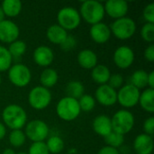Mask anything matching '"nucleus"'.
I'll use <instances>...</instances> for the list:
<instances>
[{
  "label": "nucleus",
  "mask_w": 154,
  "mask_h": 154,
  "mask_svg": "<svg viewBox=\"0 0 154 154\" xmlns=\"http://www.w3.org/2000/svg\"><path fill=\"white\" fill-rule=\"evenodd\" d=\"M77 45V40L76 38H74L72 35L68 34L67 38L63 41V42L60 45L61 50L64 51H70L71 50H73Z\"/></svg>",
  "instance_id": "36"
},
{
  "label": "nucleus",
  "mask_w": 154,
  "mask_h": 154,
  "mask_svg": "<svg viewBox=\"0 0 154 154\" xmlns=\"http://www.w3.org/2000/svg\"><path fill=\"white\" fill-rule=\"evenodd\" d=\"M2 154H16V152H14V150H13L11 148H6L3 151Z\"/></svg>",
  "instance_id": "43"
},
{
  "label": "nucleus",
  "mask_w": 154,
  "mask_h": 154,
  "mask_svg": "<svg viewBox=\"0 0 154 154\" xmlns=\"http://www.w3.org/2000/svg\"><path fill=\"white\" fill-rule=\"evenodd\" d=\"M134 52L129 46H120L118 47L113 56V60L116 67L121 69H125L130 68L134 61Z\"/></svg>",
  "instance_id": "11"
},
{
  "label": "nucleus",
  "mask_w": 154,
  "mask_h": 154,
  "mask_svg": "<svg viewBox=\"0 0 154 154\" xmlns=\"http://www.w3.org/2000/svg\"><path fill=\"white\" fill-rule=\"evenodd\" d=\"M97 154H120V152L118 149L106 145L98 151Z\"/></svg>",
  "instance_id": "40"
},
{
  "label": "nucleus",
  "mask_w": 154,
  "mask_h": 154,
  "mask_svg": "<svg viewBox=\"0 0 154 154\" xmlns=\"http://www.w3.org/2000/svg\"><path fill=\"white\" fill-rule=\"evenodd\" d=\"M111 34L119 40H128L134 36L136 32L135 22L127 16L116 19L110 26Z\"/></svg>",
  "instance_id": "5"
},
{
  "label": "nucleus",
  "mask_w": 154,
  "mask_h": 154,
  "mask_svg": "<svg viewBox=\"0 0 154 154\" xmlns=\"http://www.w3.org/2000/svg\"><path fill=\"white\" fill-rule=\"evenodd\" d=\"M95 99L104 106H112L117 103V91L107 84L101 85L95 92Z\"/></svg>",
  "instance_id": "12"
},
{
  "label": "nucleus",
  "mask_w": 154,
  "mask_h": 154,
  "mask_svg": "<svg viewBox=\"0 0 154 154\" xmlns=\"http://www.w3.org/2000/svg\"><path fill=\"white\" fill-rule=\"evenodd\" d=\"M134 150L136 154H152L153 151V138L145 134L137 135L134 141Z\"/></svg>",
  "instance_id": "17"
},
{
  "label": "nucleus",
  "mask_w": 154,
  "mask_h": 154,
  "mask_svg": "<svg viewBox=\"0 0 154 154\" xmlns=\"http://www.w3.org/2000/svg\"><path fill=\"white\" fill-rule=\"evenodd\" d=\"M1 82H2V78H1V76H0V85H1Z\"/></svg>",
  "instance_id": "46"
},
{
  "label": "nucleus",
  "mask_w": 154,
  "mask_h": 154,
  "mask_svg": "<svg viewBox=\"0 0 154 154\" xmlns=\"http://www.w3.org/2000/svg\"><path fill=\"white\" fill-rule=\"evenodd\" d=\"M111 123L114 132L125 135L133 130L135 119L132 112L126 109H121L115 113L111 118Z\"/></svg>",
  "instance_id": "4"
},
{
  "label": "nucleus",
  "mask_w": 154,
  "mask_h": 154,
  "mask_svg": "<svg viewBox=\"0 0 154 154\" xmlns=\"http://www.w3.org/2000/svg\"><path fill=\"white\" fill-rule=\"evenodd\" d=\"M2 119L5 125L12 130H21L27 124V114L19 105L6 106L2 112Z\"/></svg>",
  "instance_id": "1"
},
{
  "label": "nucleus",
  "mask_w": 154,
  "mask_h": 154,
  "mask_svg": "<svg viewBox=\"0 0 154 154\" xmlns=\"http://www.w3.org/2000/svg\"><path fill=\"white\" fill-rule=\"evenodd\" d=\"M80 112L78 100L67 96L62 97L56 106V114L63 121L70 122L77 119Z\"/></svg>",
  "instance_id": "3"
},
{
  "label": "nucleus",
  "mask_w": 154,
  "mask_h": 154,
  "mask_svg": "<svg viewBox=\"0 0 154 154\" xmlns=\"http://www.w3.org/2000/svg\"><path fill=\"white\" fill-rule=\"evenodd\" d=\"M85 88L84 85L78 80H72L69 81L67 86H66V93L67 97L75 98V99H79L83 95H84Z\"/></svg>",
  "instance_id": "25"
},
{
  "label": "nucleus",
  "mask_w": 154,
  "mask_h": 154,
  "mask_svg": "<svg viewBox=\"0 0 154 154\" xmlns=\"http://www.w3.org/2000/svg\"><path fill=\"white\" fill-rule=\"evenodd\" d=\"M141 92L131 84L123 86L117 92V102L125 108H131L139 103Z\"/></svg>",
  "instance_id": "10"
},
{
  "label": "nucleus",
  "mask_w": 154,
  "mask_h": 154,
  "mask_svg": "<svg viewBox=\"0 0 154 154\" xmlns=\"http://www.w3.org/2000/svg\"><path fill=\"white\" fill-rule=\"evenodd\" d=\"M16 154H28V153H26V152H17Z\"/></svg>",
  "instance_id": "45"
},
{
  "label": "nucleus",
  "mask_w": 154,
  "mask_h": 154,
  "mask_svg": "<svg viewBox=\"0 0 154 154\" xmlns=\"http://www.w3.org/2000/svg\"><path fill=\"white\" fill-rule=\"evenodd\" d=\"M50 129L48 125L40 119H34L25 125L24 134L32 143L44 142L49 136Z\"/></svg>",
  "instance_id": "8"
},
{
  "label": "nucleus",
  "mask_w": 154,
  "mask_h": 154,
  "mask_svg": "<svg viewBox=\"0 0 154 154\" xmlns=\"http://www.w3.org/2000/svg\"><path fill=\"white\" fill-rule=\"evenodd\" d=\"M143 15L147 23H154V3H150L144 7Z\"/></svg>",
  "instance_id": "37"
},
{
  "label": "nucleus",
  "mask_w": 154,
  "mask_h": 154,
  "mask_svg": "<svg viewBox=\"0 0 154 154\" xmlns=\"http://www.w3.org/2000/svg\"><path fill=\"white\" fill-rule=\"evenodd\" d=\"M89 34L91 39L98 44H104L107 42L111 37V31L110 27L100 22L98 23L91 25L89 29Z\"/></svg>",
  "instance_id": "15"
},
{
  "label": "nucleus",
  "mask_w": 154,
  "mask_h": 154,
  "mask_svg": "<svg viewBox=\"0 0 154 154\" xmlns=\"http://www.w3.org/2000/svg\"><path fill=\"white\" fill-rule=\"evenodd\" d=\"M79 107L81 111L84 112H90L95 108L96 106V99L94 97L90 95L84 94L79 99H78Z\"/></svg>",
  "instance_id": "32"
},
{
  "label": "nucleus",
  "mask_w": 154,
  "mask_h": 154,
  "mask_svg": "<svg viewBox=\"0 0 154 154\" xmlns=\"http://www.w3.org/2000/svg\"><path fill=\"white\" fill-rule=\"evenodd\" d=\"M51 93L48 88L42 86L32 88L28 95L29 105L35 110H43L51 102Z\"/></svg>",
  "instance_id": "7"
},
{
  "label": "nucleus",
  "mask_w": 154,
  "mask_h": 154,
  "mask_svg": "<svg viewBox=\"0 0 154 154\" xmlns=\"http://www.w3.org/2000/svg\"><path fill=\"white\" fill-rule=\"evenodd\" d=\"M147 86L149 87V88L154 89V71H151L150 73H148Z\"/></svg>",
  "instance_id": "41"
},
{
  "label": "nucleus",
  "mask_w": 154,
  "mask_h": 154,
  "mask_svg": "<svg viewBox=\"0 0 154 154\" xmlns=\"http://www.w3.org/2000/svg\"><path fill=\"white\" fill-rule=\"evenodd\" d=\"M143 56L145 58L146 60H148L149 62H153L154 61V45L152 43L150 44L143 52Z\"/></svg>",
  "instance_id": "39"
},
{
  "label": "nucleus",
  "mask_w": 154,
  "mask_h": 154,
  "mask_svg": "<svg viewBox=\"0 0 154 154\" xmlns=\"http://www.w3.org/2000/svg\"><path fill=\"white\" fill-rule=\"evenodd\" d=\"M28 154H50L45 142L32 143L29 147Z\"/></svg>",
  "instance_id": "34"
},
{
  "label": "nucleus",
  "mask_w": 154,
  "mask_h": 154,
  "mask_svg": "<svg viewBox=\"0 0 154 154\" xmlns=\"http://www.w3.org/2000/svg\"><path fill=\"white\" fill-rule=\"evenodd\" d=\"M147 79L148 73L144 69H137L131 76V85L140 90L147 87Z\"/></svg>",
  "instance_id": "26"
},
{
  "label": "nucleus",
  "mask_w": 154,
  "mask_h": 154,
  "mask_svg": "<svg viewBox=\"0 0 154 154\" xmlns=\"http://www.w3.org/2000/svg\"><path fill=\"white\" fill-rule=\"evenodd\" d=\"M92 127L94 132L102 137L106 136L113 131L111 118L106 115H99L95 117L93 120Z\"/></svg>",
  "instance_id": "18"
},
{
  "label": "nucleus",
  "mask_w": 154,
  "mask_h": 154,
  "mask_svg": "<svg viewBox=\"0 0 154 154\" xmlns=\"http://www.w3.org/2000/svg\"><path fill=\"white\" fill-rule=\"evenodd\" d=\"M8 71V79L10 82L17 87L23 88L29 85L32 79V72L30 69L22 63H16L12 65Z\"/></svg>",
  "instance_id": "9"
},
{
  "label": "nucleus",
  "mask_w": 154,
  "mask_h": 154,
  "mask_svg": "<svg viewBox=\"0 0 154 154\" xmlns=\"http://www.w3.org/2000/svg\"><path fill=\"white\" fill-rule=\"evenodd\" d=\"M1 7L5 16L13 18L19 15L22 11L23 4L20 0H5L2 2Z\"/></svg>",
  "instance_id": "23"
},
{
  "label": "nucleus",
  "mask_w": 154,
  "mask_h": 154,
  "mask_svg": "<svg viewBox=\"0 0 154 154\" xmlns=\"http://www.w3.org/2000/svg\"><path fill=\"white\" fill-rule=\"evenodd\" d=\"M107 85L115 90L120 89L124 85V78L121 74H111Z\"/></svg>",
  "instance_id": "35"
},
{
  "label": "nucleus",
  "mask_w": 154,
  "mask_h": 154,
  "mask_svg": "<svg viewBox=\"0 0 154 154\" xmlns=\"http://www.w3.org/2000/svg\"><path fill=\"white\" fill-rule=\"evenodd\" d=\"M20 29L18 25L11 20H3L0 22V42L11 43L18 40Z\"/></svg>",
  "instance_id": "14"
},
{
  "label": "nucleus",
  "mask_w": 154,
  "mask_h": 154,
  "mask_svg": "<svg viewBox=\"0 0 154 154\" xmlns=\"http://www.w3.org/2000/svg\"><path fill=\"white\" fill-rule=\"evenodd\" d=\"M59 80V74L56 69L51 68H46L40 76V81L42 87L45 88H53Z\"/></svg>",
  "instance_id": "22"
},
{
  "label": "nucleus",
  "mask_w": 154,
  "mask_h": 154,
  "mask_svg": "<svg viewBox=\"0 0 154 154\" xmlns=\"http://www.w3.org/2000/svg\"><path fill=\"white\" fill-rule=\"evenodd\" d=\"M105 142L107 146L118 149L123 146L125 143V135H122L120 134H117L114 131H112L110 134H108L106 136L104 137Z\"/></svg>",
  "instance_id": "29"
},
{
  "label": "nucleus",
  "mask_w": 154,
  "mask_h": 154,
  "mask_svg": "<svg viewBox=\"0 0 154 154\" xmlns=\"http://www.w3.org/2000/svg\"><path fill=\"white\" fill-rule=\"evenodd\" d=\"M46 36L51 43L60 45L67 38L68 32L60 27L59 24H52L47 29Z\"/></svg>",
  "instance_id": "20"
},
{
  "label": "nucleus",
  "mask_w": 154,
  "mask_h": 154,
  "mask_svg": "<svg viewBox=\"0 0 154 154\" xmlns=\"http://www.w3.org/2000/svg\"><path fill=\"white\" fill-rule=\"evenodd\" d=\"M141 36L146 42H153L154 41V23H146L141 29Z\"/></svg>",
  "instance_id": "33"
},
{
  "label": "nucleus",
  "mask_w": 154,
  "mask_h": 154,
  "mask_svg": "<svg viewBox=\"0 0 154 154\" xmlns=\"http://www.w3.org/2000/svg\"><path fill=\"white\" fill-rule=\"evenodd\" d=\"M45 143L50 153L58 154L61 152L64 149L63 140L60 136H57V135L49 137Z\"/></svg>",
  "instance_id": "28"
},
{
  "label": "nucleus",
  "mask_w": 154,
  "mask_h": 154,
  "mask_svg": "<svg viewBox=\"0 0 154 154\" xmlns=\"http://www.w3.org/2000/svg\"><path fill=\"white\" fill-rule=\"evenodd\" d=\"M105 14L115 20L126 16L129 5L125 0H108L104 5Z\"/></svg>",
  "instance_id": "13"
},
{
  "label": "nucleus",
  "mask_w": 154,
  "mask_h": 154,
  "mask_svg": "<svg viewBox=\"0 0 154 154\" xmlns=\"http://www.w3.org/2000/svg\"><path fill=\"white\" fill-rule=\"evenodd\" d=\"M33 60L41 67H49L54 60L52 50L46 45H41L33 51Z\"/></svg>",
  "instance_id": "16"
},
{
  "label": "nucleus",
  "mask_w": 154,
  "mask_h": 154,
  "mask_svg": "<svg viewBox=\"0 0 154 154\" xmlns=\"http://www.w3.org/2000/svg\"><path fill=\"white\" fill-rule=\"evenodd\" d=\"M110 76H111V71L108 69V67L102 64H97L96 67L92 69L91 71V78L93 81L100 86L107 84Z\"/></svg>",
  "instance_id": "21"
},
{
  "label": "nucleus",
  "mask_w": 154,
  "mask_h": 154,
  "mask_svg": "<svg viewBox=\"0 0 154 154\" xmlns=\"http://www.w3.org/2000/svg\"><path fill=\"white\" fill-rule=\"evenodd\" d=\"M8 140L13 147L19 148L24 144L26 141V136L24 134V132L22 130H12L9 134Z\"/></svg>",
  "instance_id": "30"
},
{
  "label": "nucleus",
  "mask_w": 154,
  "mask_h": 154,
  "mask_svg": "<svg viewBox=\"0 0 154 154\" xmlns=\"http://www.w3.org/2000/svg\"><path fill=\"white\" fill-rule=\"evenodd\" d=\"M6 134V128L3 123H0V140L4 139Z\"/></svg>",
  "instance_id": "42"
},
{
  "label": "nucleus",
  "mask_w": 154,
  "mask_h": 154,
  "mask_svg": "<svg viewBox=\"0 0 154 154\" xmlns=\"http://www.w3.org/2000/svg\"><path fill=\"white\" fill-rule=\"evenodd\" d=\"M57 24L68 32L75 30L79 26L81 17L77 9L72 6H65L59 10L57 14Z\"/></svg>",
  "instance_id": "6"
},
{
  "label": "nucleus",
  "mask_w": 154,
  "mask_h": 154,
  "mask_svg": "<svg viewBox=\"0 0 154 154\" xmlns=\"http://www.w3.org/2000/svg\"><path fill=\"white\" fill-rule=\"evenodd\" d=\"M143 131L145 134H148L150 136H152L154 134V118L152 116H150L147 118L143 123Z\"/></svg>",
  "instance_id": "38"
},
{
  "label": "nucleus",
  "mask_w": 154,
  "mask_h": 154,
  "mask_svg": "<svg viewBox=\"0 0 154 154\" xmlns=\"http://www.w3.org/2000/svg\"><path fill=\"white\" fill-rule=\"evenodd\" d=\"M80 17L88 23L93 25L102 22L105 16L104 5L96 0H88L82 2L79 9Z\"/></svg>",
  "instance_id": "2"
},
{
  "label": "nucleus",
  "mask_w": 154,
  "mask_h": 154,
  "mask_svg": "<svg viewBox=\"0 0 154 154\" xmlns=\"http://www.w3.org/2000/svg\"><path fill=\"white\" fill-rule=\"evenodd\" d=\"M5 14L3 12V9H2V7L0 5V22H2L3 20H5Z\"/></svg>",
  "instance_id": "44"
},
{
  "label": "nucleus",
  "mask_w": 154,
  "mask_h": 154,
  "mask_svg": "<svg viewBox=\"0 0 154 154\" xmlns=\"http://www.w3.org/2000/svg\"><path fill=\"white\" fill-rule=\"evenodd\" d=\"M141 107L147 113L152 114L154 112V89L147 88L143 90L139 98V103Z\"/></svg>",
  "instance_id": "24"
},
{
  "label": "nucleus",
  "mask_w": 154,
  "mask_h": 154,
  "mask_svg": "<svg viewBox=\"0 0 154 154\" xmlns=\"http://www.w3.org/2000/svg\"><path fill=\"white\" fill-rule=\"evenodd\" d=\"M78 63L85 69H92L97 65V55L89 49H84L78 54Z\"/></svg>",
  "instance_id": "19"
},
{
  "label": "nucleus",
  "mask_w": 154,
  "mask_h": 154,
  "mask_svg": "<svg viewBox=\"0 0 154 154\" xmlns=\"http://www.w3.org/2000/svg\"><path fill=\"white\" fill-rule=\"evenodd\" d=\"M12 57L7 48L0 45V72L6 71L12 66Z\"/></svg>",
  "instance_id": "31"
},
{
  "label": "nucleus",
  "mask_w": 154,
  "mask_h": 154,
  "mask_svg": "<svg viewBox=\"0 0 154 154\" xmlns=\"http://www.w3.org/2000/svg\"><path fill=\"white\" fill-rule=\"evenodd\" d=\"M27 46L26 43L22 40H16L9 44V47L7 48L12 59H17L22 57L25 51H26Z\"/></svg>",
  "instance_id": "27"
}]
</instances>
